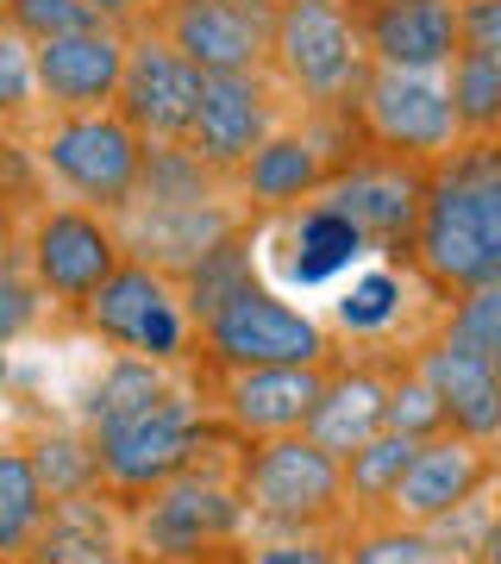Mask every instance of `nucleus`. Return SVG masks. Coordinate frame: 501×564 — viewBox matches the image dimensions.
Returning a JSON list of instances; mask_svg holds the SVG:
<instances>
[{"mask_svg":"<svg viewBox=\"0 0 501 564\" xmlns=\"http://www.w3.org/2000/svg\"><path fill=\"white\" fill-rule=\"evenodd\" d=\"M244 445L251 440L226 426L176 484L132 502V552L144 564H214L251 545V514H244V489H239Z\"/></svg>","mask_w":501,"mask_h":564,"instance_id":"nucleus-1","label":"nucleus"},{"mask_svg":"<svg viewBox=\"0 0 501 564\" xmlns=\"http://www.w3.org/2000/svg\"><path fill=\"white\" fill-rule=\"evenodd\" d=\"M414 263L451 295L501 282V139H464L451 158L433 163Z\"/></svg>","mask_w":501,"mask_h":564,"instance_id":"nucleus-2","label":"nucleus"},{"mask_svg":"<svg viewBox=\"0 0 501 564\" xmlns=\"http://www.w3.org/2000/svg\"><path fill=\"white\" fill-rule=\"evenodd\" d=\"M251 540H295V533H351V489L345 458H333L314 433H282L251 440L239 464Z\"/></svg>","mask_w":501,"mask_h":564,"instance_id":"nucleus-3","label":"nucleus"},{"mask_svg":"<svg viewBox=\"0 0 501 564\" xmlns=\"http://www.w3.org/2000/svg\"><path fill=\"white\" fill-rule=\"evenodd\" d=\"M276 76L314 113H358L377 76L358 7H288L276 20Z\"/></svg>","mask_w":501,"mask_h":564,"instance_id":"nucleus-4","label":"nucleus"},{"mask_svg":"<svg viewBox=\"0 0 501 564\" xmlns=\"http://www.w3.org/2000/svg\"><path fill=\"white\" fill-rule=\"evenodd\" d=\"M220 433H226V421H220V408L207 402V389L195 395V389L182 383L151 414L100 433V477H107V489L120 502H144L151 489L176 484L188 464H200V452Z\"/></svg>","mask_w":501,"mask_h":564,"instance_id":"nucleus-5","label":"nucleus"},{"mask_svg":"<svg viewBox=\"0 0 501 564\" xmlns=\"http://www.w3.org/2000/svg\"><path fill=\"white\" fill-rule=\"evenodd\" d=\"M144 158H151V139L120 107H107V113H51L39 139L44 176H57L76 202L100 207V214H120L139 195Z\"/></svg>","mask_w":501,"mask_h":564,"instance_id":"nucleus-6","label":"nucleus"},{"mask_svg":"<svg viewBox=\"0 0 501 564\" xmlns=\"http://www.w3.org/2000/svg\"><path fill=\"white\" fill-rule=\"evenodd\" d=\"M81 326L113 351H139L157 364H188V351H195V314H188L182 276L139 258H126L120 276L81 307Z\"/></svg>","mask_w":501,"mask_h":564,"instance_id":"nucleus-7","label":"nucleus"},{"mask_svg":"<svg viewBox=\"0 0 501 564\" xmlns=\"http://www.w3.org/2000/svg\"><path fill=\"white\" fill-rule=\"evenodd\" d=\"M200 345L220 370H263V364H326L339 358L320 321H307L282 295L244 282L232 302H220L200 321Z\"/></svg>","mask_w":501,"mask_h":564,"instance_id":"nucleus-8","label":"nucleus"},{"mask_svg":"<svg viewBox=\"0 0 501 564\" xmlns=\"http://www.w3.org/2000/svg\"><path fill=\"white\" fill-rule=\"evenodd\" d=\"M358 120L377 151H395V158L414 163H439L464 144V120L451 107L445 69H382L377 63Z\"/></svg>","mask_w":501,"mask_h":564,"instance_id":"nucleus-9","label":"nucleus"},{"mask_svg":"<svg viewBox=\"0 0 501 564\" xmlns=\"http://www.w3.org/2000/svg\"><path fill=\"white\" fill-rule=\"evenodd\" d=\"M44 282V295L57 307H88L120 276L126 239L113 220H100V207H44L32 220V239H13Z\"/></svg>","mask_w":501,"mask_h":564,"instance_id":"nucleus-10","label":"nucleus"},{"mask_svg":"<svg viewBox=\"0 0 501 564\" xmlns=\"http://www.w3.org/2000/svg\"><path fill=\"white\" fill-rule=\"evenodd\" d=\"M426 195H433V170H426V163L395 158V151H377V144H370V158L345 163L314 202L351 214V220L370 232L377 251H414L421 220H426Z\"/></svg>","mask_w":501,"mask_h":564,"instance_id":"nucleus-11","label":"nucleus"},{"mask_svg":"<svg viewBox=\"0 0 501 564\" xmlns=\"http://www.w3.org/2000/svg\"><path fill=\"white\" fill-rule=\"evenodd\" d=\"M276 20L270 7L244 0H163L151 32L176 44L182 57H195L207 76H244V69H276Z\"/></svg>","mask_w":501,"mask_h":564,"instance_id":"nucleus-12","label":"nucleus"},{"mask_svg":"<svg viewBox=\"0 0 501 564\" xmlns=\"http://www.w3.org/2000/svg\"><path fill=\"white\" fill-rule=\"evenodd\" d=\"M207 101V69L195 57H182L163 32H132V63H126L120 113L139 126L151 144H188Z\"/></svg>","mask_w":501,"mask_h":564,"instance_id":"nucleus-13","label":"nucleus"},{"mask_svg":"<svg viewBox=\"0 0 501 564\" xmlns=\"http://www.w3.org/2000/svg\"><path fill=\"white\" fill-rule=\"evenodd\" d=\"M333 364H263V370H220L214 408L220 421L244 440H282V433H307L314 408L326 402Z\"/></svg>","mask_w":501,"mask_h":564,"instance_id":"nucleus-14","label":"nucleus"},{"mask_svg":"<svg viewBox=\"0 0 501 564\" xmlns=\"http://www.w3.org/2000/svg\"><path fill=\"white\" fill-rule=\"evenodd\" d=\"M113 226H120V239H126V258L157 263L170 276H188L232 232H244V214L226 202H144V195H132L113 214Z\"/></svg>","mask_w":501,"mask_h":564,"instance_id":"nucleus-15","label":"nucleus"},{"mask_svg":"<svg viewBox=\"0 0 501 564\" xmlns=\"http://www.w3.org/2000/svg\"><path fill=\"white\" fill-rule=\"evenodd\" d=\"M501 484V452L489 440H470V433H439V440L421 445L414 470L401 477L395 502H389V521L401 527H439L451 508H464L470 496Z\"/></svg>","mask_w":501,"mask_h":564,"instance_id":"nucleus-16","label":"nucleus"},{"mask_svg":"<svg viewBox=\"0 0 501 564\" xmlns=\"http://www.w3.org/2000/svg\"><path fill=\"white\" fill-rule=\"evenodd\" d=\"M32 57H39L51 113H107V107H120L132 32L126 25H88V32H69V39L32 44Z\"/></svg>","mask_w":501,"mask_h":564,"instance_id":"nucleus-17","label":"nucleus"},{"mask_svg":"<svg viewBox=\"0 0 501 564\" xmlns=\"http://www.w3.org/2000/svg\"><path fill=\"white\" fill-rule=\"evenodd\" d=\"M276 139V88L270 69H244V76H207V101L195 120V151L220 176L239 182V170Z\"/></svg>","mask_w":501,"mask_h":564,"instance_id":"nucleus-18","label":"nucleus"},{"mask_svg":"<svg viewBox=\"0 0 501 564\" xmlns=\"http://www.w3.org/2000/svg\"><path fill=\"white\" fill-rule=\"evenodd\" d=\"M382 69H451L464 57V0H351Z\"/></svg>","mask_w":501,"mask_h":564,"instance_id":"nucleus-19","label":"nucleus"},{"mask_svg":"<svg viewBox=\"0 0 501 564\" xmlns=\"http://www.w3.org/2000/svg\"><path fill=\"white\" fill-rule=\"evenodd\" d=\"M414 364H421V377L433 389H439L445 414H451V426L458 433H470V440H489L501 445V370L482 351H470L464 339H451L439 321V333L414 351Z\"/></svg>","mask_w":501,"mask_h":564,"instance_id":"nucleus-20","label":"nucleus"},{"mask_svg":"<svg viewBox=\"0 0 501 564\" xmlns=\"http://www.w3.org/2000/svg\"><path fill=\"white\" fill-rule=\"evenodd\" d=\"M132 552V502H120L100 484L88 496H63L39 540L25 545V564H100Z\"/></svg>","mask_w":501,"mask_h":564,"instance_id":"nucleus-21","label":"nucleus"},{"mask_svg":"<svg viewBox=\"0 0 501 564\" xmlns=\"http://www.w3.org/2000/svg\"><path fill=\"white\" fill-rule=\"evenodd\" d=\"M389 395H395V370H382L377 358L351 364V351H339L333 383H326V402L314 408L307 433H314L333 458H351V452H363L377 433H389Z\"/></svg>","mask_w":501,"mask_h":564,"instance_id":"nucleus-22","label":"nucleus"},{"mask_svg":"<svg viewBox=\"0 0 501 564\" xmlns=\"http://www.w3.org/2000/svg\"><path fill=\"white\" fill-rule=\"evenodd\" d=\"M339 170L345 163L333 158L314 132H276V139L239 170V195L258 202V207H301V202H314Z\"/></svg>","mask_w":501,"mask_h":564,"instance_id":"nucleus-23","label":"nucleus"},{"mask_svg":"<svg viewBox=\"0 0 501 564\" xmlns=\"http://www.w3.org/2000/svg\"><path fill=\"white\" fill-rule=\"evenodd\" d=\"M176 364H157V358H139V351H120V358L100 370L95 383L81 389V408L76 421L88 426V433H113V426L139 421V414H151L157 402H170L176 395Z\"/></svg>","mask_w":501,"mask_h":564,"instance_id":"nucleus-24","label":"nucleus"},{"mask_svg":"<svg viewBox=\"0 0 501 564\" xmlns=\"http://www.w3.org/2000/svg\"><path fill=\"white\" fill-rule=\"evenodd\" d=\"M288 251L295 258H282V276L314 289V282H333L339 270H351L377 245H370V232L351 214H339V207H326V202H307L295 214V226H288Z\"/></svg>","mask_w":501,"mask_h":564,"instance_id":"nucleus-25","label":"nucleus"},{"mask_svg":"<svg viewBox=\"0 0 501 564\" xmlns=\"http://www.w3.org/2000/svg\"><path fill=\"white\" fill-rule=\"evenodd\" d=\"M51 489H44L39 464L20 440L0 445V558H25V545L39 540V527L51 521Z\"/></svg>","mask_w":501,"mask_h":564,"instance_id":"nucleus-26","label":"nucleus"},{"mask_svg":"<svg viewBox=\"0 0 501 564\" xmlns=\"http://www.w3.org/2000/svg\"><path fill=\"white\" fill-rule=\"evenodd\" d=\"M421 445L426 440H414V433H377L363 452L345 458V489H351V514L358 521H389V502H395L401 477L414 470Z\"/></svg>","mask_w":501,"mask_h":564,"instance_id":"nucleus-27","label":"nucleus"},{"mask_svg":"<svg viewBox=\"0 0 501 564\" xmlns=\"http://www.w3.org/2000/svg\"><path fill=\"white\" fill-rule=\"evenodd\" d=\"M13 440L32 452L44 489H51V502H63V496H88V489L107 484V477H100V440L81 421L76 426H51L44 421L39 433H13Z\"/></svg>","mask_w":501,"mask_h":564,"instance_id":"nucleus-28","label":"nucleus"},{"mask_svg":"<svg viewBox=\"0 0 501 564\" xmlns=\"http://www.w3.org/2000/svg\"><path fill=\"white\" fill-rule=\"evenodd\" d=\"M401 307H407V276H401V270H363L339 302H333V321H339V333H351L363 351H377V345L401 326Z\"/></svg>","mask_w":501,"mask_h":564,"instance_id":"nucleus-29","label":"nucleus"},{"mask_svg":"<svg viewBox=\"0 0 501 564\" xmlns=\"http://www.w3.org/2000/svg\"><path fill=\"white\" fill-rule=\"evenodd\" d=\"M226 182L232 176H220L195 144H151L139 195L144 202H226Z\"/></svg>","mask_w":501,"mask_h":564,"instance_id":"nucleus-30","label":"nucleus"},{"mask_svg":"<svg viewBox=\"0 0 501 564\" xmlns=\"http://www.w3.org/2000/svg\"><path fill=\"white\" fill-rule=\"evenodd\" d=\"M445 82H451V107L464 120V139H495L501 132V63L482 57V51H464L445 69Z\"/></svg>","mask_w":501,"mask_h":564,"instance_id":"nucleus-31","label":"nucleus"},{"mask_svg":"<svg viewBox=\"0 0 501 564\" xmlns=\"http://www.w3.org/2000/svg\"><path fill=\"white\" fill-rule=\"evenodd\" d=\"M244 282H251V226H244V232H232V239H226L214 258L200 263V270H188V276H182V295H188L195 326L207 321L220 302H232Z\"/></svg>","mask_w":501,"mask_h":564,"instance_id":"nucleus-32","label":"nucleus"},{"mask_svg":"<svg viewBox=\"0 0 501 564\" xmlns=\"http://www.w3.org/2000/svg\"><path fill=\"white\" fill-rule=\"evenodd\" d=\"M389 433H414V440H439V433H451V414H445L439 389L421 377V364H414V358L395 370V395H389Z\"/></svg>","mask_w":501,"mask_h":564,"instance_id":"nucleus-33","label":"nucleus"},{"mask_svg":"<svg viewBox=\"0 0 501 564\" xmlns=\"http://www.w3.org/2000/svg\"><path fill=\"white\" fill-rule=\"evenodd\" d=\"M439 540L426 527H401V521H358L351 527V564H433Z\"/></svg>","mask_w":501,"mask_h":564,"instance_id":"nucleus-34","label":"nucleus"},{"mask_svg":"<svg viewBox=\"0 0 501 564\" xmlns=\"http://www.w3.org/2000/svg\"><path fill=\"white\" fill-rule=\"evenodd\" d=\"M445 333L464 339L470 351H482V358L501 370V282L464 289L458 302H451V314H445Z\"/></svg>","mask_w":501,"mask_h":564,"instance_id":"nucleus-35","label":"nucleus"},{"mask_svg":"<svg viewBox=\"0 0 501 564\" xmlns=\"http://www.w3.org/2000/svg\"><path fill=\"white\" fill-rule=\"evenodd\" d=\"M7 25L20 39L44 44V39H69V32H88V25H107L88 7V0H7Z\"/></svg>","mask_w":501,"mask_h":564,"instance_id":"nucleus-36","label":"nucleus"},{"mask_svg":"<svg viewBox=\"0 0 501 564\" xmlns=\"http://www.w3.org/2000/svg\"><path fill=\"white\" fill-rule=\"evenodd\" d=\"M39 101H44V82H39L32 39H20V32L7 25V39H0V107H7V120L13 126H25Z\"/></svg>","mask_w":501,"mask_h":564,"instance_id":"nucleus-37","label":"nucleus"},{"mask_svg":"<svg viewBox=\"0 0 501 564\" xmlns=\"http://www.w3.org/2000/svg\"><path fill=\"white\" fill-rule=\"evenodd\" d=\"M251 564H351V533H295V540H251Z\"/></svg>","mask_w":501,"mask_h":564,"instance_id":"nucleus-38","label":"nucleus"},{"mask_svg":"<svg viewBox=\"0 0 501 564\" xmlns=\"http://www.w3.org/2000/svg\"><path fill=\"white\" fill-rule=\"evenodd\" d=\"M464 51L501 63V0H464Z\"/></svg>","mask_w":501,"mask_h":564,"instance_id":"nucleus-39","label":"nucleus"},{"mask_svg":"<svg viewBox=\"0 0 501 564\" xmlns=\"http://www.w3.org/2000/svg\"><path fill=\"white\" fill-rule=\"evenodd\" d=\"M107 25H126V32H144V0H88Z\"/></svg>","mask_w":501,"mask_h":564,"instance_id":"nucleus-40","label":"nucleus"},{"mask_svg":"<svg viewBox=\"0 0 501 564\" xmlns=\"http://www.w3.org/2000/svg\"><path fill=\"white\" fill-rule=\"evenodd\" d=\"M482 564H501V508H495V527H489V545H482Z\"/></svg>","mask_w":501,"mask_h":564,"instance_id":"nucleus-41","label":"nucleus"},{"mask_svg":"<svg viewBox=\"0 0 501 564\" xmlns=\"http://www.w3.org/2000/svg\"><path fill=\"white\" fill-rule=\"evenodd\" d=\"M276 13H288V7H345V0H270Z\"/></svg>","mask_w":501,"mask_h":564,"instance_id":"nucleus-42","label":"nucleus"},{"mask_svg":"<svg viewBox=\"0 0 501 564\" xmlns=\"http://www.w3.org/2000/svg\"><path fill=\"white\" fill-rule=\"evenodd\" d=\"M100 564H144L139 552H120V558H100Z\"/></svg>","mask_w":501,"mask_h":564,"instance_id":"nucleus-43","label":"nucleus"},{"mask_svg":"<svg viewBox=\"0 0 501 564\" xmlns=\"http://www.w3.org/2000/svg\"><path fill=\"white\" fill-rule=\"evenodd\" d=\"M0 564H25V558H0Z\"/></svg>","mask_w":501,"mask_h":564,"instance_id":"nucleus-44","label":"nucleus"}]
</instances>
